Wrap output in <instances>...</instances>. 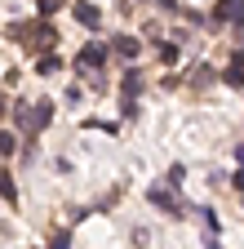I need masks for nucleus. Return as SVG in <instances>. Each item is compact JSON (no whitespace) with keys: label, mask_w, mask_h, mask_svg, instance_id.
Returning a JSON list of instances; mask_svg holds the SVG:
<instances>
[{"label":"nucleus","mask_w":244,"mask_h":249,"mask_svg":"<svg viewBox=\"0 0 244 249\" xmlns=\"http://www.w3.org/2000/svg\"><path fill=\"white\" fill-rule=\"evenodd\" d=\"M133 93H138V71L125 76V98H133Z\"/></svg>","instance_id":"10"},{"label":"nucleus","mask_w":244,"mask_h":249,"mask_svg":"<svg viewBox=\"0 0 244 249\" xmlns=\"http://www.w3.org/2000/svg\"><path fill=\"white\" fill-rule=\"evenodd\" d=\"M227 80H231V85H240V80H244V53H240V58L231 62V71H227Z\"/></svg>","instance_id":"7"},{"label":"nucleus","mask_w":244,"mask_h":249,"mask_svg":"<svg viewBox=\"0 0 244 249\" xmlns=\"http://www.w3.org/2000/svg\"><path fill=\"white\" fill-rule=\"evenodd\" d=\"M146 200L156 205V209H164V213H173V218H182V213H187V205L169 196V187H151V192H146Z\"/></svg>","instance_id":"1"},{"label":"nucleus","mask_w":244,"mask_h":249,"mask_svg":"<svg viewBox=\"0 0 244 249\" xmlns=\"http://www.w3.org/2000/svg\"><path fill=\"white\" fill-rule=\"evenodd\" d=\"M115 53H120V58H138V40H133V36H120V40H115Z\"/></svg>","instance_id":"4"},{"label":"nucleus","mask_w":244,"mask_h":249,"mask_svg":"<svg viewBox=\"0 0 244 249\" xmlns=\"http://www.w3.org/2000/svg\"><path fill=\"white\" fill-rule=\"evenodd\" d=\"M182 178H187V169L173 165V169H169V187H182Z\"/></svg>","instance_id":"11"},{"label":"nucleus","mask_w":244,"mask_h":249,"mask_svg":"<svg viewBox=\"0 0 244 249\" xmlns=\"http://www.w3.org/2000/svg\"><path fill=\"white\" fill-rule=\"evenodd\" d=\"M0 196H5L9 205L18 200V187H14V178H9V174H0Z\"/></svg>","instance_id":"6"},{"label":"nucleus","mask_w":244,"mask_h":249,"mask_svg":"<svg viewBox=\"0 0 244 249\" xmlns=\"http://www.w3.org/2000/svg\"><path fill=\"white\" fill-rule=\"evenodd\" d=\"M36 71H40V76H49V71H58V58H40V62H36Z\"/></svg>","instance_id":"9"},{"label":"nucleus","mask_w":244,"mask_h":249,"mask_svg":"<svg viewBox=\"0 0 244 249\" xmlns=\"http://www.w3.org/2000/svg\"><path fill=\"white\" fill-rule=\"evenodd\" d=\"M71 14H76V22H84V27H98V22H102V14H98L94 5H84V0H80V5H71Z\"/></svg>","instance_id":"2"},{"label":"nucleus","mask_w":244,"mask_h":249,"mask_svg":"<svg viewBox=\"0 0 244 249\" xmlns=\"http://www.w3.org/2000/svg\"><path fill=\"white\" fill-rule=\"evenodd\" d=\"M231 182H235V187H240V192H244V169H240V174H235V178H231Z\"/></svg>","instance_id":"12"},{"label":"nucleus","mask_w":244,"mask_h":249,"mask_svg":"<svg viewBox=\"0 0 244 249\" xmlns=\"http://www.w3.org/2000/svg\"><path fill=\"white\" fill-rule=\"evenodd\" d=\"M98 62H107V49L102 45H84L80 49V67H98Z\"/></svg>","instance_id":"3"},{"label":"nucleus","mask_w":244,"mask_h":249,"mask_svg":"<svg viewBox=\"0 0 244 249\" xmlns=\"http://www.w3.org/2000/svg\"><path fill=\"white\" fill-rule=\"evenodd\" d=\"M49 116H53V107H49V103H40V107L32 111V129H45V124H49Z\"/></svg>","instance_id":"5"},{"label":"nucleus","mask_w":244,"mask_h":249,"mask_svg":"<svg viewBox=\"0 0 244 249\" xmlns=\"http://www.w3.org/2000/svg\"><path fill=\"white\" fill-rule=\"evenodd\" d=\"M14 147H18V138H14V134H9V129H0V156H9V151H14Z\"/></svg>","instance_id":"8"}]
</instances>
